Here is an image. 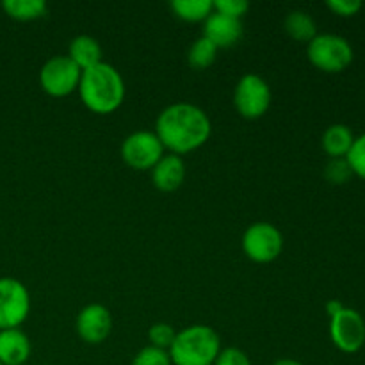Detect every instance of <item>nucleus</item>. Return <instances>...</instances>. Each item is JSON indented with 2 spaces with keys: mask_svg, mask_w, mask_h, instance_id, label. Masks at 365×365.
<instances>
[{
  "mask_svg": "<svg viewBox=\"0 0 365 365\" xmlns=\"http://www.w3.org/2000/svg\"><path fill=\"white\" fill-rule=\"evenodd\" d=\"M155 134L164 150L175 155H184L202 148L212 134L210 118L202 107L189 102H177L168 106L159 114Z\"/></svg>",
  "mask_w": 365,
  "mask_h": 365,
  "instance_id": "1",
  "label": "nucleus"
},
{
  "mask_svg": "<svg viewBox=\"0 0 365 365\" xmlns=\"http://www.w3.org/2000/svg\"><path fill=\"white\" fill-rule=\"evenodd\" d=\"M82 103L95 114H110L125 100V81L120 71L109 63H100L82 71L78 82Z\"/></svg>",
  "mask_w": 365,
  "mask_h": 365,
  "instance_id": "2",
  "label": "nucleus"
},
{
  "mask_svg": "<svg viewBox=\"0 0 365 365\" xmlns=\"http://www.w3.org/2000/svg\"><path fill=\"white\" fill-rule=\"evenodd\" d=\"M220 351V335L207 324H192L178 331L168 349L173 365H214Z\"/></svg>",
  "mask_w": 365,
  "mask_h": 365,
  "instance_id": "3",
  "label": "nucleus"
},
{
  "mask_svg": "<svg viewBox=\"0 0 365 365\" xmlns=\"http://www.w3.org/2000/svg\"><path fill=\"white\" fill-rule=\"evenodd\" d=\"M307 56L317 70L324 73H341L348 70L349 64L353 63L355 52H353L351 43L346 38L324 32V34H317L309 43Z\"/></svg>",
  "mask_w": 365,
  "mask_h": 365,
  "instance_id": "4",
  "label": "nucleus"
},
{
  "mask_svg": "<svg viewBox=\"0 0 365 365\" xmlns=\"http://www.w3.org/2000/svg\"><path fill=\"white\" fill-rule=\"evenodd\" d=\"M242 252L252 262L269 264L284 252V235L274 225L266 221L253 223L242 235Z\"/></svg>",
  "mask_w": 365,
  "mask_h": 365,
  "instance_id": "5",
  "label": "nucleus"
},
{
  "mask_svg": "<svg viewBox=\"0 0 365 365\" xmlns=\"http://www.w3.org/2000/svg\"><path fill=\"white\" fill-rule=\"evenodd\" d=\"M271 88L260 75L246 73L239 78L234 89V106L246 120H259L269 110Z\"/></svg>",
  "mask_w": 365,
  "mask_h": 365,
  "instance_id": "6",
  "label": "nucleus"
},
{
  "mask_svg": "<svg viewBox=\"0 0 365 365\" xmlns=\"http://www.w3.org/2000/svg\"><path fill=\"white\" fill-rule=\"evenodd\" d=\"M82 70L68 56L50 57L39 70V84L50 96H68L78 89Z\"/></svg>",
  "mask_w": 365,
  "mask_h": 365,
  "instance_id": "7",
  "label": "nucleus"
},
{
  "mask_svg": "<svg viewBox=\"0 0 365 365\" xmlns=\"http://www.w3.org/2000/svg\"><path fill=\"white\" fill-rule=\"evenodd\" d=\"M31 312V294L20 280L0 278V330L20 328Z\"/></svg>",
  "mask_w": 365,
  "mask_h": 365,
  "instance_id": "8",
  "label": "nucleus"
},
{
  "mask_svg": "<svg viewBox=\"0 0 365 365\" xmlns=\"http://www.w3.org/2000/svg\"><path fill=\"white\" fill-rule=\"evenodd\" d=\"M121 159L138 171H148L163 159L164 146L155 132L138 130L121 143Z\"/></svg>",
  "mask_w": 365,
  "mask_h": 365,
  "instance_id": "9",
  "label": "nucleus"
},
{
  "mask_svg": "<svg viewBox=\"0 0 365 365\" xmlns=\"http://www.w3.org/2000/svg\"><path fill=\"white\" fill-rule=\"evenodd\" d=\"M330 339L342 353H359L365 344V319L355 309L344 307L330 317Z\"/></svg>",
  "mask_w": 365,
  "mask_h": 365,
  "instance_id": "10",
  "label": "nucleus"
},
{
  "mask_svg": "<svg viewBox=\"0 0 365 365\" xmlns=\"http://www.w3.org/2000/svg\"><path fill=\"white\" fill-rule=\"evenodd\" d=\"M75 328H77L78 337L84 342L102 344L113 331V316L107 307L100 305V303H91L78 312Z\"/></svg>",
  "mask_w": 365,
  "mask_h": 365,
  "instance_id": "11",
  "label": "nucleus"
},
{
  "mask_svg": "<svg viewBox=\"0 0 365 365\" xmlns=\"http://www.w3.org/2000/svg\"><path fill=\"white\" fill-rule=\"evenodd\" d=\"M203 38L212 41L217 48H230L242 38L241 20L212 11L203 21Z\"/></svg>",
  "mask_w": 365,
  "mask_h": 365,
  "instance_id": "12",
  "label": "nucleus"
},
{
  "mask_svg": "<svg viewBox=\"0 0 365 365\" xmlns=\"http://www.w3.org/2000/svg\"><path fill=\"white\" fill-rule=\"evenodd\" d=\"M152 182L155 189L163 192H173L180 189L185 180V163L180 155L164 153L163 159L152 168Z\"/></svg>",
  "mask_w": 365,
  "mask_h": 365,
  "instance_id": "13",
  "label": "nucleus"
},
{
  "mask_svg": "<svg viewBox=\"0 0 365 365\" xmlns=\"http://www.w3.org/2000/svg\"><path fill=\"white\" fill-rule=\"evenodd\" d=\"M32 351L31 341L20 328L0 330V364L24 365Z\"/></svg>",
  "mask_w": 365,
  "mask_h": 365,
  "instance_id": "14",
  "label": "nucleus"
},
{
  "mask_svg": "<svg viewBox=\"0 0 365 365\" xmlns=\"http://www.w3.org/2000/svg\"><path fill=\"white\" fill-rule=\"evenodd\" d=\"M102 46H100L98 39L93 36L81 34L77 38L71 39L70 48H68V57L81 68L82 71L89 70V68L96 66L102 63Z\"/></svg>",
  "mask_w": 365,
  "mask_h": 365,
  "instance_id": "15",
  "label": "nucleus"
},
{
  "mask_svg": "<svg viewBox=\"0 0 365 365\" xmlns=\"http://www.w3.org/2000/svg\"><path fill=\"white\" fill-rule=\"evenodd\" d=\"M355 143L351 128L344 123H334L323 132L321 146L330 159H346Z\"/></svg>",
  "mask_w": 365,
  "mask_h": 365,
  "instance_id": "16",
  "label": "nucleus"
},
{
  "mask_svg": "<svg viewBox=\"0 0 365 365\" xmlns=\"http://www.w3.org/2000/svg\"><path fill=\"white\" fill-rule=\"evenodd\" d=\"M284 27L285 32H287L294 41L299 43H310L317 36L316 20H314L307 11L302 9L291 11V13L285 16Z\"/></svg>",
  "mask_w": 365,
  "mask_h": 365,
  "instance_id": "17",
  "label": "nucleus"
},
{
  "mask_svg": "<svg viewBox=\"0 0 365 365\" xmlns=\"http://www.w3.org/2000/svg\"><path fill=\"white\" fill-rule=\"evenodd\" d=\"M2 9L13 20L32 21L45 16L48 4L45 0H4Z\"/></svg>",
  "mask_w": 365,
  "mask_h": 365,
  "instance_id": "18",
  "label": "nucleus"
},
{
  "mask_svg": "<svg viewBox=\"0 0 365 365\" xmlns=\"http://www.w3.org/2000/svg\"><path fill=\"white\" fill-rule=\"evenodd\" d=\"M171 11L180 20L195 24V21H205L209 14L214 11V2L210 0H173Z\"/></svg>",
  "mask_w": 365,
  "mask_h": 365,
  "instance_id": "19",
  "label": "nucleus"
},
{
  "mask_svg": "<svg viewBox=\"0 0 365 365\" xmlns=\"http://www.w3.org/2000/svg\"><path fill=\"white\" fill-rule=\"evenodd\" d=\"M217 46L212 41H209L207 38H198L195 39V43L191 45L187 53L189 66L195 68V70H205L210 64H214L217 57Z\"/></svg>",
  "mask_w": 365,
  "mask_h": 365,
  "instance_id": "20",
  "label": "nucleus"
},
{
  "mask_svg": "<svg viewBox=\"0 0 365 365\" xmlns=\"http://www.w3.org/2000/svg\"><path fill=\"white\" fill-rule=\"evenodd\" d=\"M175 337H177V331H175L173 327L168 323H155V324H152L148 330L150 346L164 349V351H168V349L171 348Z\"/></svg>",
  "mask_w": 365,
  "mask_h": 365,
  "instance_id": "21",
  "label": "nucleus"
},
{
  "mask_svg": "<svg viewBox=\"0 0 365 365\" xmlns=\"http://www.w3.org/2000/svg\"><path fill=\"white\" fill-rule=\"evenodd\" d=\"M353 177V171L346 159H330L324 166V178L334 185H342Z\"/></svg>",
  "mask_w": 365,
  "mask_h": 365,
  "instance_id": "22",
  "label": "nucleus"
},
{
  "mask_svg": "<svg viewBox=\"0 0 365 365\" xmlns=\"http://www.w3.org/2000/svg\"><path fill=\"white\" fill-rule=\"evenodd\" d=\"M346 160H348L353 175L365 180V134L355 138V143H353Z\"/></svg>",
  "mask_w": 365,
  "mask_h": 365,
  "instance_id": "23",
  "label": "nucleus"
},
{
  "mask_svg": "<svg viewBox=\"0 0 365 365\" xmlns=\"http://www.w3.org/2000/svg\"><path fill=\"white\" fill-rule=\"evenodd\" d=\"M132 365H173L171 364L170 353L164 349L153 348V346H146L132 360Z\"/></svg>",
  "mask_w": 365,
  "mask_h": 365,
  "instance_id": "24",
  "label": "nucleus"
},
{
  "mask_svg": "<svg viewBox=\"0 0 365 365\" xmlns=\"http://www.w3.org/2000/svg\"><path fill=\"white\" fill-rule=\"evenodd\" d=\"M250 9V4L246 0H216L214 2V11L225 14V16L241 20Z\"/></svg>",
  "mask_w": 365,
  "mask_h": 365,
  "instance_id": "25",
  "label": "nucleus"
},
{
  "mask_svg": "<svg viewBox=\"0 0 365 365\" xmlns=\"http://www.w3.org/2000/svg\"><path fill=\"white\" fill-rule=\"evenodd\" d=\"M327 7L337 16L351 18L362 11L364 4L360 0H328Z\"/></svg>",
  "mask_w": 365,
  "mask_h": 365,
  "instance_id": "26",
  "label": "nucleus"
},
{
  "mask_svg": "<svg viewBox=\"0 0 365 365\" xmlns=\"http://www.w3.org/2000/svg\"><path fill=\"white\" fill-rule=\"evenodd\" d=\"M214 365H252V360L242 349L225 348L220 351Z\"/></svg>",
  "mask_w": 365,
  "mask_h": 365,
  "instance_id": "27",
  "label": "nucleus"
},
{
  "mask_svg": "<svg viewBox=\"0 0 365 365\" xmlns=\"http://www.w3.org/2000/svg\"><path fill=\"white\" fill-rule=\"evenodd\" d=\"M346 305H342L341 302H339V299H330V302L327 303V312H328V316H335V314L339 312V310H342L344 309Z\"/></svg>",
  "mask_w": 365,
  "mask_h": 365,
  "instance_id": "28",
  "label": "nucleus"
},
{
  "mask_svg": "<svg viewBox=\"0 0 365 365\" xmlns=\"http://www.w3.org/2000/svg\"><path fill=\"white\" fill-rule=\"evenodd\" d=\"M273 365H305V364L298 362V360H292V359H280V360H277Z\"/></svg>",
  "mask_w": 365,
  "mask_h": 365,
  "instance_id": "29",
  "label": "nucleus"
},
{
  "mask_svg": "<svg viewBox=\"0 0 365 365\" xmlns=\"http://www.w3.org/2000/svg\"><path fill=\"white\" fill-rule=\"evenodd\" d=\"M45 365H50V364H45Z\"/></svg>",
  "mask_w": 365,
  "mask_h": 365,
  "instance_id": "30",
  "label": "nucleus"
},
{
  "mask_svg": "<svg viewBox=\"0 0 365 365\" xmlns=\"http://www.w3.org/2000/svg\"><path fill=\"white\" fill-rule=\"evenodd\" d=\"M328 365H331V364H328Z\"/></svg>",
  "mask_w": 365,
  "mask_h": 365,
  "instance_id": "31",
  "label": "nucleus"
},
{
  "mask_svg": "<svg viewBox=\"0 0 365 365\" xmlns=\"http://www.w3.org/2000/svg\"><path fill=\"white\" fill-rule=\"evenodd\" d=\"M0 365H2V364H0Z\"/></svg>",
  "mask_w": 365,
  "mask_h": 365,
  "instance_id": "32",
  "label": "nucleus"
}]
</instances>
